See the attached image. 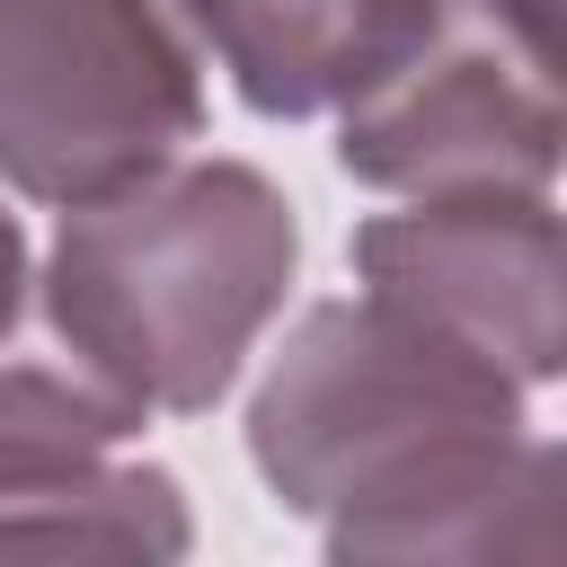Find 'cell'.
Listing matches in <instances>:
<instances>
[{
  "label": "cell",
  "instance_id": "6da1fadb",
  "mask_svg": "<svg viewBox=\"0 0 567 567\" xmlns=\"http://www.w3.org/2000/svg\"><path fill=\"white\" fill-rule=\"evenodd\" d=\"M248 461L328 558H558L567 532L532 390L372 292L292 319L248 399Z\"/></svg>",
  "mask_w": 567,
  "mask_h": 567
},
{
  "label": "cell",
  "instance_id": "8992f818",
  "mask_svg": "<svg viewBox=\"0 0 567 567\" xmlns=\"http://www.w3.org/2000/svg\"><path fill=\"white\" fill-rule=\"evenodd\" d=\"M461 0H177L204 62L257 115H337L443 35Z\"/></svg>",
  "mask_w": 567,
  "mask_h": 567
},
{
  "label": "cell",
  "instance_id": "3957f363",
  "mask_svg": "<svg viewBox=\"0 0 567 567\" xmlns=\"http://www.w3.org/2000/svg\"><path fill=\"white\" fill-rule=\"evenodd\" d=\"M204 133V53L177 0H0V177L89 204Z\"/></svg>",
  "mask_w": 567,
  "mask_h": 567
},
{
  "label": "cell",
  "instance_id": "277c9868",
  "mask_svg": "<svg viewBox=\"0 0 567 567\" xmlns=\"http://www.w3.org/2000/svg\"><path fill=\"white\" fill-rule=\"evenodd\" d=\"M558 71L470 0L381 89L337 106V168L381 195H470L558 177Z\"/></svg>",
  "mask_w": 567,
  "mask_h": 567
},
{
  "label": "cell",
  "instance_id": "52a82bcc",
  "mask_svg": "<svg viewBox=\"0 0 567 567\" xmlns=\"http://www.w3.org/2000/svg\"><path fill=\"white\" fill-rule=\"evenodd\" d=\"M186 540L168 470L89 443H0V558H186Z\"/></svg>",
  "mask_w": 567,
  "mask_h": 567
},
{
  "label": "cell",
  "instance_id": "5b68a950",
  "mask_svg": "<svg viewBox=\"0 0 567 567\" xmlns=\"http://www.w3.org/2000/svg\"><path fill=\"white\" fill-rule=\"evenodd\" d=\"M354 275L372 301L461 337L523 390L558 381V204L549 186L408 195L354 230Z\"/></svg>",
  "mask_w": 567,
  "mask_h": 567
},
{
  "label": "cell",
  "instance_id": "7a4b0ae2",
  "mask_svg": "<svg viewBox=\"0 0 567 567\" xmlns=\"http://www.w3.org/2000/svg\"><path fill=\"white\" fill-rule=\"evenodd\" d=\"M301 266L284 186L248 159H159L151 177L62 204L35 275L44 337L142 416L213 408L257 354Z\"/></svg>",
  "mask_w": 567,
  "mask_h": 567
},
{
  "label": "cell",
  "instance_id": "ba28073f",
  "mask_svg": "<svg viewBox=\"0 0 567 567\" xmlns=\"http://www.w3.org/2000/svg\"><path fill=\"white\" fill-rule=\"evenodd\" d=\"M27 230H18V213L0 204V337H18L27 328Z\"/></svg>",
  "mask_w": 567,
  "mask_h": 567
}]
</instances>
